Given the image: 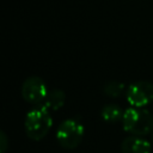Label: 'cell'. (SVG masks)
<instances>
[{"label":"cell","instance_id":"cell-5","mask_svg":"<svg viewBox=\"0 0 153 153\" xmlns=\"http://www.w3.org/2000/svg\"><path fill=\"white\" fill-rule=\"evenodd\" d=\"M22 97L25 102L32 105H39L48 94V87L45 81L36 75L29 76L22 85Z\"/></svg>","mask_w":153,"mask_h":153},{"label":"cell","instance_id":"cell-11","mask_svg":"<svg viewBox=\"0 0 153 153\" xmlns=\"http://www.w3.org/2000/svg\"><path fill=\"white\" fill-rule=\"evenodd\" d=\"M152 139H153V134H152Z\"/></svg>","mask_w":153,"mask_h":153},{"label":"cell","instance_id":"cell-8","mask_svg":"<svg viewBox=\"0 0 153 153\" xmlns=\"http://www.w3.org/2000/svg\"><path fill=\"white\" fill-rule=\"evenodd\" d=\"M123 114H124V111L117 104H114V103L104 105L100 110L102 120L108 122V123H115V122L122 121Z\"/></svg>","mask_w":153,"mask_h":153},{"label":"cell","instance_id":"cell-2","mask_svg":"<svg viewBox=\"0 0 153 153\" xmlns=\"http://www.w3.org/2000/svg\"><path fill=\"white\" fill-rule=\"evenodd\" d=\"M53 126V118L47 109L41 105L27 111L24 120L25 134L33 141H39L47 136Z\"/></svg>","mask_w":153,"mask_h":153},{"label":"cell","instance_id":"cell-6","mask_svg":"<svg viewBox=\"0 0 153 153\" xmlns=\"http://www.w3.org/2000/svg\"><path fill=\"white\" fill-rule=\"evenodd\" d=\"M151 143L141 136L129 135L121 143L122 153H151Z\"/></svg>","mask_w":153,"mask_h":153},{"label":"cell","instance_id":"cell-1","mask_svg":"<svg viewBox=\"0 0 153 153\" xmlns=\"http://www.w3.org/2000/svg\"><path fill=\"white\" fill-rule=\"evenodd\" d=\"M122 126L130 135L143 137L153 131V115L143 108H128L124 110Z\"/></svg>","mask_w":153,"mask_h":153},{"label":"cell","instance_id":"cell-3","mask_svg":"<svg viewBox=\"0 0 153 153\" xmlns=\"http://www.w3.org/2000/svg\"><path fill=\"white\" fill-rule=\"evenodd\" d=\"M84 134V126L75 118H68L60 123L56 130V139L61 147L66 149H74L82 141Z\"/></svg>","mask_w":153,"mask_h":153},{"label":"cell","instance_id":"cell-10","mask_svg":"<svg viewBox=\"0 0 153 153\" xmlns=\"http://www.w3.org/2000/svg\"><path fill=\"white\" fill-rule=\"evenodd\" d=\"M8 149V139L4 130L0 131V153H6Z\"/></svg>","mask_w":153,"mask_h":153},{"label":"cell","instance_id":"cell-7","mask_svg":"<svg viewBox=\"0 0 153 153\" xmlns=\"http://www.w3.org/2000/svg\"><path fill=\"white\" fill-rule=\"evenodd\" d=\"M65 103H66V93L60 88H54L48 92L47 97L39 105L47 109L48 111H55L61 109L65 105Z\"/></svg>","mask_w":153,"mask_h":153},{"label":"cell","instance_id":"cell-9","mask_svg":"<svg viewBox=\"0 0 153 153\" xmlns=\"http://www.w3.org/2000/svg\"><path fill=\"white\" fill-rule=\"evenodd\" d=\"M126 90V85L121 81H116V80H112V81H109L104 85L103 87V92L111 97V98H118L122 96V93L124 92Z\"/></svg>","mask_w":153,"mask_h":153},{"label":"cell","instance_id":"cell-4","mask_svg":"<svg viewBox=\"0 0 153 153\" xmlns=\"http://www.w3.org/2000/svg\"><path fill=\"white\" fill-rule=\"evenodd\" d=\"M126 98L129 105L143 108L153 102V84L147 80H140L130 84L126 90Z\"/></svg>","mask_w":153,"mask_h":153}]
</instances>
